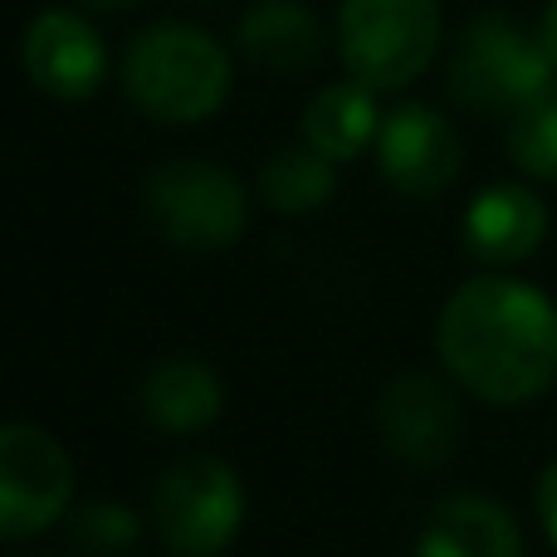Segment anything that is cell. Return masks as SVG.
<instances>
[{
	"label": "cell",
	"mask_w": 557,
	"mask_h": 557,
	"mask_svg": "<svg viewBox=\"0 0 557 557\" xmlns=\"http://www.w3.org/2000/svg\"><path fill=\"white\" fill-rule=\"evenodd\" d=\"M539 39H543V49H548V59L557 64V0L548 5V15H543V29H539Z\"/></svg>",
	"instance_id": "obj_20"
},
{
	"label": "cell",
	"mask_w": 557,
	"mask_h": 557,
	"mask_svg": "<svg viewBox=\"0 0 557 557\" xmlns=\"http://www.w3.org/2000/svg\"><path fill=\"white\" fill-rule=\"evenodd\" d=\"M240 45L245 59L264 74H304L323 54V29H318L313 10H304L298 0H260L245 10L240 20Z\"/></svg>",
	"instance_id": "obj_13"
},
{
	"label": "cell",
	"mask_w": 557,
	"mask_h": 557,
	"mask_svg": "<svg viewBox=\"0 0 557 557\" xmlns=\"http://www.w3.org/2000/svg\"><path fill=\"white\" fill-rule=\"evenodd\" d=\"M548 235V206L529 186H484L465 211V250L484 264H519Z\"/></svg>",
	"instance_id": "obj_12"
},
{
	"label": "cell",
	"mask_w": 557,
	"mask_h": 557,
	"mask_svg": "<svg viewBox=\"0 0 557 557\" xmlns=\"http://www.w3.org/2000/svg\"><path fill=\"white\" fill-rule=\"evenodd\" d=\"M78 5H88V10H127L133 0H78Z\"/></svg>",
	"instance_id": "obj_21"
},
{
	"label": "cell",
	"mask_w": 557,
	"mask_h": 557,
	"mask_svg": "<svg viewBox=\"0 0 557 557\" xmlns=\"http://www.w3.org/2000/svg\"><path fill=\"white\" fill-rule=\"evenodd\" d=\"M553 59L543 39L519 29L509 15H480L455 39L445 88L470 113H504L513 117L523 103L553 88Z\"/></svg>",
	"instance_id": "obj_3"
},
{
	"label": "cell",
	"mask_w": 557,
	"mask_h": 557,
	"mask_svg": "<svg viewBox=\"0 0 557 557\" xmlns=\"http://www.w3.org/2000/svg\"><path fill=\"white\" fill-rule=\"evenodd\" d=\"M74 465L49 431L25 421L0 425V539L45 533L69 513Z\"/></svg>",
	"instance_id": "obj_7"
},
{
	"label": "cell",
	"mask_w": 557,
	"mask_h": 557,
	"mask_svg": "<svg viewBox=\"0 0 557 557\" xmlns=\"http://www.w3.org/2000/svg\"><path fill=\"white\" fill-rule=\"evenodd\" d=\"M333 186H337V172L318 147H278L260 172L264 201L284 215L318 211V206L333 196Z\"/></svg>",
	"instance_id": "obj_16"
},
{
	"label": "cell",
	"mask_w": 557,
	"mask_h": 557,
	"mask_svg": "<svg viewBox=\"0 0 557 557\" xmlns=\"http://www.w3.org/2000/svg\"><path fill=\"white\" fill-rule=\"evenodd\" d=\"M382 117H376L372 88L367 84H327L313 94L304 113V143L318 147L327 162H347L367 143H376Z\"/></svg>",
	"instance_id": "obj_15"
},
{
	"label": "cell",
	"mask_w": 557,
	"mask_h": 557,
	"mask_svg": "<svg viewBox=\"0 0 557 557\" xmlns=\"http://www.w3.org/2000/svg\"><path fill=\"white\" fill-rule=\"evenodd\" d=\"M533 504H539L543 533H548V543L557 548V460L543 465V474H539V490H533Z\"/></svg>",
	"instance_id": "obj_19"
},
{
	"label": "cell",
	"mask_w": 557,
	"mask_h": 557,
	"mask_svg": "<svg viewBox=\"0 0 557 557\" xmlns=\"http://www.w3.org/2000/svg\"><path fill=\"white\" fill-rule=\"evenodd\" d=\"M25 74L39 94L49 98H88L103 84V39L74 10H45V15L29 20L25 29Z\"/></svg>",
	"instance_id": "obj_10"
},
{
	"label": "cell",
	"mask_w": 557,
	"mask_h": 557,
	"mask_svg": "<svg viewBox=\"0 0 557 557\" xmlns=\"http://www.w3.org/2000/svg\"><path fill=\"white\" fill-rule=\"evenodd\" d=\"M337 45L357 84L372 94L406 88L441 45V5L435 0H343Z\"/></svg>",
	"instance_id": "obj_5"
},
{
	"label": "cell",
	"mask_w": 557,
	"mask_h": 557,
	"mask_svg": "<svg viewBox=\"0 0 557 557\" xmlns=\"http://www.w3.org/2000/svg\"><path fill=\"white\" fill-rule=\"evenodd\" d=\"M435 347L470 396L523 406L557 382V304L523 278H470L441 308Z\"/></svg>",
	"instance_id": "obj_1"
},
{
	"label": "cell",
	"mask_w": 557,
	"mask_h": 557,
	"mask_svg": "<svg viewBox=\"0 0 557 557\" xmlns=\"http://www.w3.org/2000/svg\"><path fill=\"white\" fill-rule=\"evenodd\" d=\"M376 166L401 196H441L460 172V137L435 108H396L376 133Z\"/></svg>",
	"instance_id": "obj_9"
},
{
	"label": "cell",
	"mask_w": 557,
	"mask_h": 557,
	"mask_svg": "<svg viewBox=\"0 0 557 557\" xmlns=\"http://www.w3.org/2000/svg\"><path fill=\"white\" fill-rule=\"evenodd\" d=\"M123 84L157 123H201L231 94V59L196 25H152L127 45Z\"/></svg>",
	"instance_id": "obj_2"
},
{
	"label": "cell",
	"mask_w": 557,
	"mask_h": 557,
	"mask_svg": "<svg viewBox=\"0 0 557 557\" xmlns=\"http://www.w3.org/2000/svg\"><path fill=\"white\" fill-rule=\"evenodd\" d=\"M509 157L519 172L557 182V88H543L509 117Z\"/></svg>",
	"instance_id": "obj_17"
},
{
	"label": "cell",
	"mask_w": 557,
	"mask_h": 557,
	"mask_svg": "<svg viewBox=\"0 0 557 557\" xmlns=\"http://www.w3.org/2000/svg\"><path fill=\"white\" fill-rule=\"evenodd\" d=\"M221 406L225 386L215 376V367L201 362V357H166L143 382V411L172 435L206 431L221 416Z\"/></svg>",
	"instance_id": "obj_14"
},
{
	"label": "cell",
	"mask_w": 557,
	"mask_h": 557,
	"mask_svg": "<svg viewBox=\"0 0 557 557\" xmlns=\"http://www.w3.org/2000/svg\"><path fill=\"white\" fill-rule=\"evenodd\" d=\"M245 523L240 474L215 455H186L166 465L152 490V529L176 557H215Z\"/></svg>",
	"instance_id": "obj_6"
},
{
	"label": "cell",
	"mask_w": 557,
	"mask_h": 557,
	"mask_svg": "<svg viewBox=\"0 0 557 557\" xmlns=\"http://www.w3.org/2000/svg\"><path fill=\"white\" fill-rule=\"evenodd\" d=\"M137 539H143V523H137V513L127 504L98 499V504H84L69 519V543L84 557H123L137 548Z\"/></svg>",
	"instance_id": "obj_18"
},
{
	"label": "cell",
	"mask_w": 557,
	"mask_h": 557,
	"mask_svg": "<svg viewBox=\"0 0 557 557\" xmlns=\"http://www.w3.org/2000/svg\"><path fill=\"white\" fill-rule=\"evenodd\" d=\"M416 557H523V533L504 504L484 494H450L425 513Z\"/></svg>",
	"instance_id": "obj_11"
},
{
	"label": "cell",
	"mask_w": 557,
	"mask_h": 557,
	"mask_svg": "<svg viewBox=\"0 0 557 557\" xmlns=\"http://www.w3.org/2000/svg\"><path fill=\"white\" fill-rule=\"evenodd\" d=\"M143 206L162 240L196 255L231 250L250 221L245 186L225 166L196 162V157H176V162L157 166L143 186Z\"/></svg>",
	"instance_id": "obj_4"
},
{
	"label": "cell",
	"mask_w": 557,
	"mask_h": 557,
	"mask_svg": "<svg viewBox=\"0 0 557 557\" xmlns=\"http://www.w3.org/2000/svg\"><path fill=\"white\" fill-rule=\"evenodd\" d=\"M376 425H382V441L396 460L416 465V470H441L460 445L465 416L445 382L425 372H406L376 401Z\"/></svg>",
	"instance_id": "obj_8"
}]
</instances>
